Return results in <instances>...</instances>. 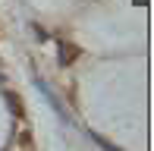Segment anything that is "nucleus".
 I'll return each mask as SVG.
<instances>
[{"instance_id": "f257e3e1", "label": "nucleus", "mask_w": 154, "mask_h": 151, "mask_svg": "<svg viewBox=\"0 0 154 151\" xmlns=\"http://www.w3.org/2000/svg\"><path fill=\"white\" fill-rule=\"evenodd\" d=\"M75 57H79V47H75V44H66V41H63V44H60V66H69Z\"/></svg>"}, {"instance_id": "f03ea898", "label": "nucleus", "mask_w": 154, "mask_h": 151, "mask_svg": "<svg viewBox=\"0 0 154 151\" xmlns=\"http://www.w3.org/2000/svg\"><path fill=\"white\" fill-rule=\"evenodd\" d=\"M6 101H10V110H13V113H19V116H22V104H19V98H16L13 91H6Z\"/></svg>"}, {"instance_id": "7ed1b4c3", "label": "nucleus", "mask_w": 154, "mask_h": 151, "mask_svg": "<svg viewBox=\"0 0 154 151\" xmlns=\"http://www.w3.org/2000/svg\"><path fill=\"white\" fill-rule=\"evenodd\" d=\"M132 3H135V6H148V0H132Z\"/></svg>"}]
</instances>
